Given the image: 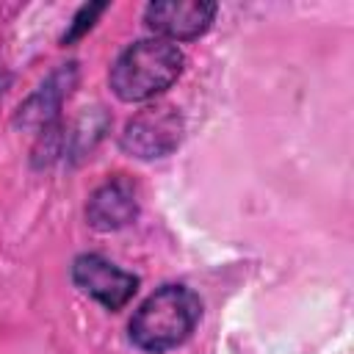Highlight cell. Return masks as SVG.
Masks as SVG:
<instances>
[{"mask_svg":"<svg viewBox=\"0 0 354 354\" xmlns=\"http://www.w3.org/2000/svg\"><path fill=\"white\" fill-rule=\"evenodd\" d=\"M202 318L199 296L185 285H163L149 293L130 318V340L149 354H163L191 337Z\"/></svg>","mask_w":354,"mask_h":354,"instance_id":"6da1fadb","label":"cell"},{"mask_svg":"<svg viewBox=\"0 0 354 354\" xmlns=\"http://www.w3.org/2000/svg\"><path fill=\"white\" fill-rule=\"evenodd\" d=\"M185 55L166 39H141L130 44L111 66L108 83L122 102H144L166 91L183 72Z\"/></svg>","mask_w":354,"mask_h":354,"instance_id":"7a4b0ae2","label":"cell"},{"mask_svg":"<svg viewBox=\"0 0 354 354\" xmlns=\"http://www.w3.org/2000/svg\"><path fill=\"white\" fill-rule=\"evenodd\" d=\"M183 136V119L171 105H152L138 111L122 133V149L136 158H163L169 155Z\"/></svg>","mask_w":354,"mask_h":354,"instance_id":"3957f363","label":"cell"},{"mask_svg":"<svg viewBox=\"0 0 354 354\" xmlns=\"http://www.w3.org/2000/svg\"><path fill=\"white\" fill-rule=\"evenodd\" d=\"M72 282L80 293L100 301L105 310H122L138 290V277L122 271L102 254H80L72 263Z\"/></svg>","mask_w":354,"mask_h":354,"instance_id":"277c9868","label":"cell"},{"mask_svg":"<svg viewBox=\"0 0 354 354\" xmlns=\"http://www.w3.org/2000/svg\"><path fill=\"white\" fill-rule=\"evenodd\" d=\"M216 3L205 0H160L149 3L144 11L147 28L166 41H191L202 36L216 19Z\"/></svg>","mask_w":354,"mask_h":354,"instance_id":"5b68a950","label":"cell"},{"mask_svg":"<svg viewBox=\"0 0 354 354\" xmlns=\"http://www.w3.org/2000/svg\"><path fill=\"white\" fill-rule=\"evenodd\" d=\"M138 216V191L130 180L113 177L102 183L86 205V218L100 232H113L127 227Z\"/></svg>","mask_w":354,"mask_h":354,"instance_id":"8992f818","label":"cell"},{"mask_svg":"<svg viewBox=\"0 0 354 354\" xmlns=\"http://www.w3.org/2000/svg\"><path fill=\"white\" fill-rule=\"evenodd\" d=\"M72 77H75V64H69L66 69L55 72V75L41 86V91L33 94V97L19 108V124H28V127H47V124L55 119L61 100L69 94Z\"/></svg>","mask_w":354,"mask_h":354,"instance_id":"52a82bcc","label":"cell"},{"mask_svg":"<svg viewBox=\"0 0 354 354\" xmlns=\"http://www.w3.org/2000/svg\"><path fill=\"white\" fill-rule=\"evenodd\" d=\"M105 11V3H94V6H83L80 11H77V17H75V22H72V28H69V33L64 36V44H69V41H75V39H80L91 25H94V19L100 17Z\"/></svg>","mask_w":354,"mask_h":354,"instance_id":"ba28073f","label":"cell"}]
</instances>
